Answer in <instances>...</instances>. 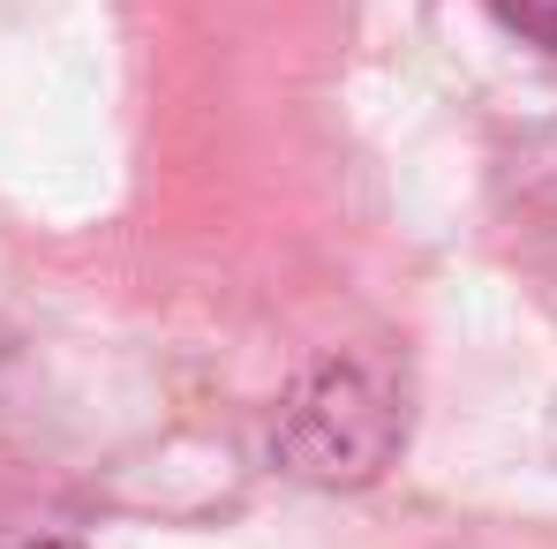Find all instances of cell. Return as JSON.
I'll use <instances>...</instances> for the list:
<instances>
[{
	"label": "cell",
	"mask_w": 557,
	"mask_h": 549,
	"mask_svg": "<svg viewBox=\"0 0 557 549\" xmlns=\"http://www.w3.org/2000/svg\"><path fill=\"white\" fill-rule=\"evenodd\" d=\"M399 445V399L362 362H324L278 422V459L301 482H370Z\"/></svg>",
	"instance_id": "6da1fadb"
},
{
	"label": "cell",
	"mask_w": 557,
	"mask_h": 549,
	"mask_svg": "<svg viewBox=\"0 0 557 549\" xmlns=\"http://www.w3.org/2000/svg\"><path fill=\"white\" fill-rule=\"evenodd\" d=\"M30 549H69V542H30Z\"/></svg>",
	"instance_id": "3957f363"
},
{
	"label": "cell",
	"mask_w": 557,
	"mask_h": 549,
	"mask_svg": "<svg viewBox=\"0 0 557 549\" xmlns=\"http://www.w3.org/2000/svg\"><path fill=\"white\" fill-rule=\"evenodd\" d=\"M490 8H497L505 30H520V38H535V46L557 53V0H490Z\"/></svg>",
	"instance_id": "7a4b0ae2"
}]
</instances>
